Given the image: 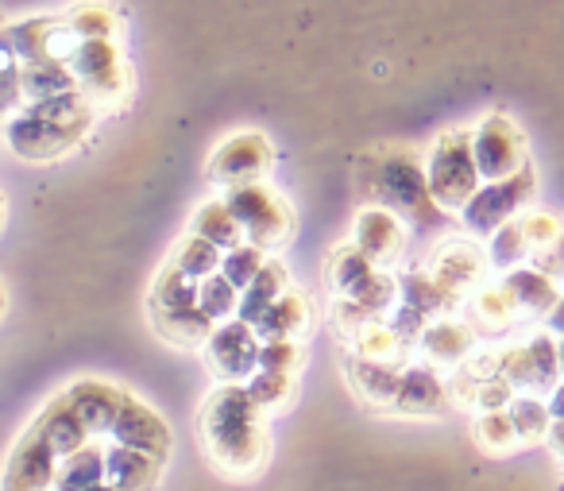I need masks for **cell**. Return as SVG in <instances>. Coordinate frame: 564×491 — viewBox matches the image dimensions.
Wrapping results in <instances>:
<instances>
[{
  "mask_svg": "<svg viewBox=\"0 0 564 491\" xmlns=\"http://www.w3.org/2000/svg\"><path fill=\"white\" fill-rule=\"evenodd\" d=\"M202 445L213 465L228 476H251L267 465V452H271L267 414L251 398L248 383H220L205 398Z\"/></svg>",
  "mask_w": 564,
  "mask_h": 491,
  "instance_id": "obj_1",
  "label": "cell"
},
{
  "mask_svg": "<svg viewBox=\"0 0 564 491\" xmlns=\"http://www.w3.org/2000/svg\"><path fill=\"white\" fill-rule=\"evenodd\" d=\"M356 182L368 194V205L391 210L394 217L414 221L417 228H433L445 213L430 194L425 163L410 148L364 151L360 167H356Z\"/></svg>",
  "mask_w": 564,
  "mask_h": 491,
  "instance_id": "obj_2",
  "label": "cell"
},
{
  "mask_svg": "<svg viewBox=\"0 0 564 491\" xmlns=\"http://www.w3.org/2000/svg\"><path fill=\"white\" fill-rule=\"evenodd\" d=\"M89 128H94V105L86 102V94H66L24 105L17 117H9L4 140L28 163H51L78 148Z\"/></svg>",
  "mask_w": 564,
  "mask_h": 491,
  "instance_id": "obj_3",
  "label": "cell"
},
{
  "mask_svg": "<svg viewBox=\"0 0 564 491\" xmlns=\"http://www.w3.org/2000/svg\"><path fill=\"white\" fill-rule=\"evenodd\" d=\"M425 174H430L433 202L445 213H460L484 186V174L476 163V128H445L433 140Z\"/></svg>",
  "mask_w": 564,
  "mask_h": 491,
  "instance_id": "obj_4",
  "label": "cell"
},
{
  "mask_svg": "<svg viewBox=\"0 0 564 491\" xmlns=\"http://www.w3.org/2000/svg\"><path fill=\"white\" fill-rule=\"evenodd\" d=\"M533 194H538V174H533V167H522L510 179L484 182L476 190V198L460 210V221L471 236H495L502 225L522 217V210L533 202Z\"/></svg>",
  "mask_w": 564,
  "mask_h": 491,
  "instance_id": "obj_5",
  "label": "cell"
},
{
  "mask_svg": "<svg viewBox=\"0 0 564 491\" xmlns=\"http://www.w3.org/2000/svg\"><path fill=\"white\" fill-rule=\"evenodd\" d=\"M228 210L236 213L243 228V241L256 244V248L271 252V248H282V244L294 236V213L291 205L282 202L271 186H236L225 194Z\"/></svg>",
  "mask_w": 564,
  "mask_h": 491,
  "instance_id": "obj_6",
  "label": "cell"
},
{
  "mask_svg": "<svg viewBox=\"0 0 564 491\" xmlns=\"http://www.w3.org/2000/svg\"><path fill=\"white\" fill-rule=\"evenodd\" d=\"M70 71L94 109L97 105H120L128 97V86H132L128 58L120 55V47L112 40H86L78 47V55L70 58Z\"/></svg>",
  "mask_w": 564,
  "mask_h": 491,
  "instance_id": "obj_7",
  "label": "cell"
},
{
  "mask_svg": "<svg viewBox=\"0 0 564 491\" xmlns=\"http://www.w3.org/2000/svg\"><path fill=\"white\" fill-rule=\"evenodd\" d=\"M82 43L86 40L74 32L66 17H40V20H24V24L4 28V51H12L24 66H35V63L70 66V58L78 55Z\"/></svg>",
  "mask_w": 564,
  "mask_h": 491,
  "instance_id": "obj_8",
  "label": "cell"
},
{
  "mask_svg": "<svg viewBox=\"0 0 564 491\" xmlns=\"http://www.w3.org/2000/svg\"><path fill=\"white\" fill-rule=\"evenodd\" d=\"M274 167V148L263 132H236L225 143H217L209 159V182L213 186H259Z\"/></svg>",
  "mask_w": 564,
  "mask_h": 491,
  "instance_id": "obj_9",
  "label": "cell"
},
{
  "mask_svg": "<svg viewBox=\"0 0 564 491\" xmlns=\"http://www.w3.org/2000/svg\"><path fill=\"white\" fill-rule=\"evenodd\" d=\"M476 163L484 182H499L530 167V148L525 132L507 117V113H487L476 125Z\"/></svg>",
  "mask_w": 564,
  "mask_h": 491,
  "instance_id": "obj_10",
  "label": "cell"
},
{
  "mask_svg": "<svg viewBox=\"0 0 564 491\" xmlns=\"http://www.w3.org/2000/svg\"><path fill=\"white\" fill-rule=\"evenodd\" d=\"M205 364L217 375L220 383H248L251 375L259 372V352H263V341H259L256 325L232 318L225 325L213 329V337L202 344Z\"/></svg>",
  "mask_w": 564,
  "mask_h": 491,
  "instance_id": "obj_11",
  "label": "cell"
},
{
  "mask_svg": "<svg viewBox=\"0 0 564 491\" xmlns=\"http://www.w3.org/2000/svg\"><path fill=\"white\" fill-rule=\"evenodd\" d=\"M502 375L514 383L518 395H541L549 398L561 387V356H556L553 333H538L533 341L502 352Z\"/></svg>",
  "mask_w": 564,
  "mask_h": 491,
  "instance_id": "obj_12",
  "label": "cell"
},
{
  "mask_svg": "<svg viewBox=\"0 0 564 491\" xmlns=\"http://www.w3.org/2000/svg\"><path fill=\"white\" fill-rule=\"evenodd\" d=\"M58 465L63 460L55 457V449L28 426L20 441L12 445L9 468H4V491H55Z\"/></svg>",
  "mask_w": 564,
  "mask_h": 491,
  "instance_id": "obj_13",
  "label": "cell"
},
{
  "mask_svg": "<svg viewBox=\"0 0 564 491\" xmlns=\"http://www.w3.org/2000/svg\"><path fill=\"white\" fill-rule=\"evenodd\" d=\"M487 267H491V256L476 248L471 241H448L437 248V256L430 259V271L441 287H448L453 295L471 298L487 287Z\"/></svg>",
  "mask_w": 564,
  "mask_h": 491,
  "instance_id": "obj_14",
  "label": "cell"
},
{
  "mask_svg": "<svg viewBox=\"0 0 564 491\" xmlns=\"http://www.w3.org/2000/svg\"><path fill=\"white\" fill-rule=\"evenodd\" d=\"M352 244L371 259L376 267H394L406 252V228L402 217H394L391 210H379V205H364L360 217L352 228Z\"/></svg>",
  "mask_w": 564,
  "mask_h": 491,
  "instance_id": "obj_15",
  "label": "cell"
},
{
  "mask_svg": "<svg viewBox=\"0 0 564 491\" xmlns=\"http://www.w3.org/2000/svg\"><path fill=\"white\" fill-rule=\"evenodd\" d=\"M109 437L117 445H124V449H140V452H148V457L163 460V465H166V457H171V445H174L171 426H166V421L159 418L148 403H140L135 395H128L124 410H120V418Z\"/></svg>",
  "mask_w": 564,
  "mask_h": 491,
  "instance_id": "obj_16",
  "label": "cell"
},
{
  "mask_svg": "<svg viewBox=\"0 0 564 491\" xmlns=\"http://www.w3.org/2000/svg\"><path fill=\"white\" fill-rule=\"evenodd\" d=\"M32 429L51 445V449H55L58 460L74 457V452L86 449L89 441H97V437L89 434L86 421H82V414L74 410V403H70V395H66V391H63V395H55L40 414H35Z\"/></svg>",
  "mask_w": 564,
  "mask_h": 491,
  "instance_id": "obj_17",
  "label": "cell"
},
{
  "mask_svg": "<svg viewBox=\"0 0 564 491\" xmlns=\"http://www.w3.org/2000/svg\"><path fill=\"white\" fill-rule=\"evenodd\" d=\"M448 403H453V395H448V383L437 375V367L406 364L394 410L406 414V418H437V414L448 410Z\"/></svg>",
  "mask_w": 564,
  "mask_h": 491,
  "instance_id": "obj_18",
  "label": "cell"
},
{
  "mask_svg": "<svg viewBox=\"0 0 564 491\" xmlns=\"http://www.w3.org/2000/svg\"><path fill=\"white\" fill-rule=\"evenodd\" d=\"M66 395H70L74 410L82 414V421H86L94 437H109L120 410H124V403H128V391L112 387V383H105V380H78L66 387Z\"/></svg>",
  "mask_w": 564,
  "mask_h": 491,
  "instance_id": "obj_19",
  "label": "cell"
},
{
  "mask_svg": "<svg viewBox=\"0 0 564 491\" xmlns=\"http://www.w3.org/2000/svg\"><path fill=\"white\" fill-rule=\"evenodd\" d=\"M345 372H348V387L364 398L368 406H391L399 398L402 387V364H387V360H368L360 352H348L345 356Z\"/></svg>",
  "mask_w": 564,
  "mask_h": 491,
  "instance_id": "obj_20",
  "label": "cell"
},
{
  "mask_svg": "<svg viewBox=\"0 0 564 491\" xmlns=\"http://www.w3.org/2000/svg\"><path fill=\"white\" fill-rule=\"evenodd\" d=\"M417 349H422L425 364H433V367H464L471 352H476V329L456 318H437V321H430V329L422 333Z\"/></svg>",
  "mask_w": 564,
  "mask_h": 491,
  "instance_id": "obj_21",
  "label": "cell"
},
{
  "mask_svg": "<svg viewBox=\"0 0 564 491\" xmlns=\"http://www.w3.org/2000/svg\"><path fill=\"white\" fill-rule=\"evenodd\" d=\"M159 480H163V460L117 441L105 445V483L117 491H159Z\"/></svg>",
  "mask_w": 564,
  "mask_h": 491,
  "instance_id": "obj_22",
  "label": "cell"
},
{
  "mask_svg": "<svg viewBox=\"0 0 564 491\" xmlns=\"http://www.w3.org/2000/svg\"><path fill=\"white\" fill-rule=\"evenodd\" d=\"M310 325H314V302L291 287L256 321V333L259 341H299L310 333Z\"/></svg>",
  "mask_w": 564,
  "mask_h": 491,
  "instance_id": "obj_23",
  "label": "cell"
},
{
  "mask_svg": "<svg viewBox=\"0 0 564 491\" xmlns=\"http://www.w3.org/2000/svg\"><path fill=\"white\" fill-rule=\"evenodd\" d=\"M502 287H507L510 295H514L518 310H522L525 318H549V313L556 310V302H561V290H556V279H549V275H545V271H538L533 264L507 271Z\"/></svg>",
  "mask_w": 564,
  "mask_h": 491,
  "instance_id": "obj_24",
  "label": "cell"
},
{
  "mask_svg": "<svg viewBox=\"0 0 564 491\" xmlns=\"http://www.w3.org/2000/svg\"><path fill=\"white\" fill-rule=\"evenodd\" d=\"M402 287V302L410 306V310H417L422 318L437 321V318H453V310H460L464 298L453 295L448 287H441L437 279H433V271H410L399 279Z\"/></svg>",
  "mask_w": 564,
  "mask_h": 491,
  "instance_id": "obj_25",
  "label": "cell"
},
{
  "mask_svg": "<svg viewBox=\"0 0 564 491\" xmlns=\"http://www.w3.org/2000/svg\"><path fill=\"white\" fill-rule=\"evenodd\" d=\"M286 290H291V271H286V264H282V259H267V267L256 275V282L243 290L240 313H236V318L248 321V325H256V321L263 318V313L271 310Z\"/></svg>",
  "mask_w": 564,
  "mask_h": 491,
  "instance_id": "obj_26",
  "label": "cell"
},
{
  "mask_svg": "<svg viewBox=\"0 0 564 491\" xmlns=\"http://www.w3.org/2000/svg\"><path fill=\"white\" fill-rule=\"evenodd\" d=\"M376 271H383V267L371 264L356 244H340V248H333L329 264H325V279H329V290L337 298H352Z\"/></svg>",
  "mask_w": 564,
  "mask_h": 491,
  "instance_id": "obj_27",
  "label": "cell"
},
{
  "mask_svg": "<svg viewBox=\"0 0 564 491\" xmlns=\"http://www.w3.org/2000/svg\"><path fill=\"white\" fill-rule=\"evenodd\" d=\"M189 233L205 236V241H213L225 252H232L243 244V228H240V221H236V213L228 210L225 198H213V202L197 205L194 217H189Z\"/></svg>",
  "mask_w": 564,
  "mask_h": 491,
  "instance_id": "obj_28",
  "label": "cell"
},
{
  "mask_svg": "<svg viewBox=\"0 0 564 491\" xmlns=\"http://www.w3.org/2000/svg\"><path fill=\"white\" fill-rule=\"evenodd\" d=\"M518 318H525V313L518 310L507 287H484L479 295H471V329H479V333H507Z\"/></svg>",
  "mask_w": 564,
  "mask_h": 491,
  "instance_id": "obj_29",
  "label": "cell"
},
{
  "mask_svg": "<svg viewBox=\"0 0 564 491\" xmlns=\"http://www.w3.org/2000/svg\"><path fill=\"white\" fill-rule=\"evenodd\" d=\"M105 483V445L89 441L86 449H78L74 457H66L58 465V480L55 491H89Z\"/></svg>",
  "mask_w": 564,
  "mask_h": 491,
  "instance_id": "obj_30",
  "label": "cell"
},
{
  "mask_svg": "<svg viewBox=\"0 0 564 491\" xmlns=\"http://www.w3.org/2000/svg\"><path fill=\"white\" fill-rule=\"evenodd\" d=\"M171 264L178 267V271L186 275V279L202 282V279H209V275L220 271V264H225V248H217V244L205 241V236L186 233L178 241V248H174Z\"/></svg>",
  "mask_w": 564,
  "mask_h": 491,
  "instance_id": "obj_31",
  "label": "cell"
},
{
  "mask_svg": "<svg viewBox=\"0 0 564 491\" xmlns=\"http://www.w3.org/2000/svg\"><path fill=\"white\" fill-rule=\"evenodd\" d=\"M348 352H360V356H368V360H387V364L406 367V356L414 352V344H410L406 337H399V329L383 318V321H376L360 341H352Z\"/></svg>",
  "mask_w": 564,
  "mask_h": 491,
  "instance_id": "obj_32",
  "label": "cell"
},
{
  "mask_svg": "<svg viewBox=\"0 0 564 491\" xmlns=\"http://www.w3.org/2000/svg\"><path fill=\"white\" fill-rule=\"evenodd\" d=\"M487 256H491V267H499V271H514V267L530 264L533 248H530V236H525V217H514L510 225H502L491 236Z\"/></svg>",
  "mask_w": 564,
  "mask_h": 491,
  "instance_id": "obj_33",
  "label": "cell"
},
{
  "mask_svg": "<svg viewBox=\"0 0 564 491\" xmlns=\"http://www.w3.org/2000/svg\"><path fill=\"white\" fill-rule=\"evenodd\" d=\"M507 414H510V421H514L522 445L545 441L549 429H553V410H549V398H541V395H518L514 403L507 406Z\"/></svg>",
  "mask_w": 564,
  "mask_h": 491,
  "instance_id": "obj_34",
  "label": "cell"
},
{
  "mask_svg": "<svg viewBox=\"0 0 564 491\" xmlns=\"http://www.w3.org/2000/svg\"><path fill=\"white\" fill-rule=\"evenodd\" d=\"M471 434H476L479 449L491 452V457H507V452H514L518 445H522V437H518V429L507 410H479Z\"/></svg>",
  "mask_w": 564,
  "mask_h": 491,
  "instance_id": "obj_35",
  "label": "cell"
},
{
  "mask_svg": "<svg viewBox=\"0 0 564 491\" xmlns=\"http://www.w3.org/2000/svg\"><path fill=\"white\" fill-rule=\"evenodd\" d=\"M240 298H243V290L236 287L232 279H225L220 271L197 282V302H202V310L213 318V325L232 321L236 313H240Z\"/></svg>",
  "mask_w": 564,
  "mask_h": 491,
  "instance_id": "obj_36",
  "label": "cell"
},
{
  "mask_svg": "<svg viewBox=\"0 0 564 491\" xmlns=\"http://www.w3.org/2000/svg\"><path fill=\"white\" fill-rule=\"evenodd\" d=\"M66 20L82 40H112L120 28V12L112 4H101V0H86V4L66 12Z\"/></svg>",
  "mask_w": 564,
  "mask_h": 491,
  "instance_id": "obj_37",
  "label": "cell"
},
{
  "mask_svg": "<svg viewBox=\"0 0 564 491\" xmlns=\"http://www.w3.org/2000/svg\"><path fill=\"white\" fill-rule=\"evenodd\" d=\"M248 391H251V398L263 406V414H274V410H286V406L294 403L299 383H294V375H286V372H256L248 380Z\"/></svg>",
  "mask_w": 564,
  "mask_h": 491,
  "instance_id": "obj_38",
  "label": "cell"
},
{
  "mask_svg": "<svg viewBox=\"0 0 564 491\" xmlns=\"http://www.w3.org/2000/svg\"><path fill=\"white\" fill-rule=\"evenodd\" d=\"M267 252L263 248H256V244H248L243 241L240 248H232V252H225V264H220V275L225 279H232L240 290H248L251 282H256V275L267 267Z\"/></svg>",
  "mask_w": 564,
  "mask_h": 491,
  "instance_id": "obj_39",
  "label": "cell"
},
{
  "mask_svg": "<svg viewBox=\"0 0 564 491\" xmlns=\"http://www.w3.org/2000/svg\"><path fill=\"white\" fill-rule=\"evenodd\" d=\"M376 321H383V318L371 313V310H364V306L352 302V298H333V325H337V333L345 337L348 344L360 341Z\"/></svg>",
  "mask_w": 564,
  "mask_h": 491,
  "instance_id": "obj_40",
  "label": "cell"
},
{
  "mask_svg": "<svg viewBox=\"0 0 564 491\" xmlns=\"http://www.w3.org/2000/svg\"><path fill=\"white\" fill-rule=\"evenodd\" d=\"M302 364H306V344L302 341H263V352H259V372L294 375Z\"/></svg>",
  "mask_w": 564,
  "mask_h": 491,
  "instance_id": "obj_41",
  "label": "cell"
},
{
  "mask_svg": "<svg viewBox=\"0 0 564 491\" xmlns=\"http://www.w3.org/2000/svg\"><path fill=\"white\" fill-rule=\"evenodd\" d=\"M514 398H518L514 383H510L507 375H491V380H484L476 387V398H471V403H476L479 410H507Z\"/></svg>",
  "mask_w": 564,
  "mask_h": 491,
  "instance_id": "obj_42",
  "label": "cell"
},
{
  "mask_svg": "<svg viewBox=\"0 0 564 491\" xmlns=\"http://www.w3.org/2000/svg\"><path fill=\"white\" fill-rule=\"evenodd\" d=\"M545 445H549V452H553L556 460H564V418H553V429H549Z\"/></svg>",
  "mask_w": 564,
  "mask_h": 491,
  "instance_id": "obj_43",
  "label": "cell"
},
{
  "mask_svg": "<svg viewBox=\"0 0 564 491\" xmlns=\"http://www.w3.org/2000/svg\"><path fill=\"white\" fill-rule=\"evenodd\" d=\"M545 329H549L553 337H564V295H561V302H556V310L545 318Z\"/></svg>",
  "mask_w": 564,
  "mask_h": 491,
  "instance_id": "obj_44",
  "label": "cell"
},
{
  "mask_svg": "<svg viewBox=\"0 0 564 491\" xmlns=\"http://www.w3.org/2000/svg\"><path fill=\"white\" fill-rule=\"evenodd\" d=\"M549 410H553V418H564V383L549 395Z\"/></svg>",
  "mask_w": 564,
  "mask_h": 491,
  "instance_id": "obj_45",
  "label": "cell"
},
{
  "mask_svg": "<svg viewBox=\"0 0 564 491\" xmlns=\"http://www.w3.org/2000/svg\"><path fill=\"white\" fill-rule=\"evenodd\" d=\"M556 356H561V383H564V337L556 341Z\"/></svg>",
  "mask_w": 564,
  "mask_h": 491,
  "instance_id": "obj_46",
  "label": "cell"
},
{
  "mask_svg": "<svg viewBox=\"0 0 564 491\" xmlns=\"http://www.w3.org/2000/svg\"><path fill=\"white\" fill-rule=\"evenodd\" d=\"M89 491H117L112 483H97V488H89Z\"/></svg>",
  "mask_w": 564,
  "mask_h": 491,
  "instance_id": "obj_47",
  "label": "cell"
},
{
  "mask_svg": "<svg viewBox=\"0 0 564 491\" xmlns=\"http://www.w3.org/2000/svg\"><path fill=\"white\" fill-rule=\"evenodd\" d=\"M561 483H564V468H561Z\"/></svg>",
  "mask_w": 564,
  "mask_h": 491,
  "instance_id": "obj_48",
  "label": "cell"
}]
</instances>
